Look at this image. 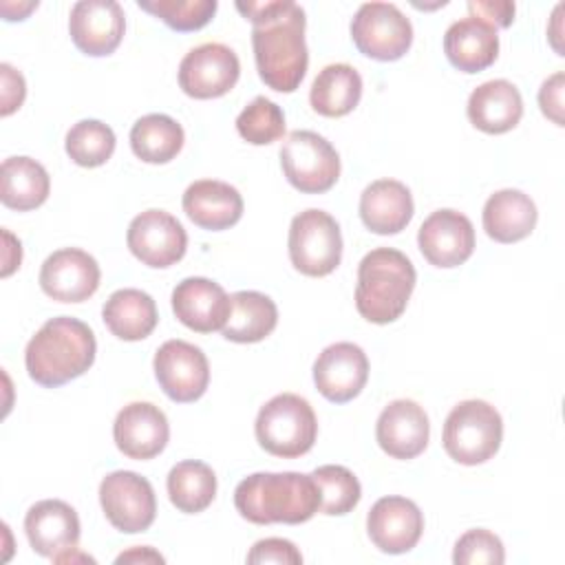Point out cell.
<instances>
[{"label":"cell","mask_w":565,"mask_h":565,"mask_svg":"<svg viewBox=\"0 0 565 565\" xmlns=\"http://www.w3.org/2000/svg\"><path fill=\"white\" fill-rule=\"evenodd\" d=\"M362 97V77L351 64H329L324 66L309 93L311 108L322 117H344L349 115Z\"/></svg>","instance_id":"obj_30"},{"label":"cell","mask_w":565,"mask_h":565,"mask_svg":"<svg viewBox=\"0 0 565 565\" xmlns=\"http://www.w3.org/2000/svg\"><path fill=\"white\" fill-rule=\"evenodd\" d=\"M51 179L42 163L31 157H9L2 161V205L18 212L40 207L49 199Z\"/></svg>","instance_id":"obj_31"},{"label":"cell","mask_w":565,"mask_h":565,"mask_svg":"<svg viewBox=\"0 0 565 565\" xmlns=\"http://www.w3.org/2000/svg\"><path fill=\"white\" fill-rule=\"evenodd\" d=\"M168 497L179 512H203L216 497L214 470L196 459H185L172 466L168 472Z\"/></svg>","instance_id":"obj_33"},{"label":"cell","mask_w":565,"mask_h":565,"mask_svg":"<svg viewBox=\"0 0 565 565\" xmlns=\"http://www.w3.org/2000/svg\"><path fill=\"white\" fill-rule=\"evenodd\" d=\"M163 563V556L152 547H132L130 552H121L115 563Z\"/></svg>","instance_id":"obj_44"},{"label":"cell","mask_w":565,"mask_h":565,"mask_svg":"<svg viewBox=\"0 0 565 565\" xmlns=\"http://www.w3.org/2000/svg\"><path fill=\"white\" fill-rule=\"evenodd\" d=\"M289 260L311 278L329 276L342 258V234L338 221L324 210H305L289 225Z\"/></svg>","instance_id":"obj_7"},{"label":"cell","mask_w":565,"mask_h":565,"mask_svg":"<svg viewBox=\"0 0 565 565\" xmlns=\"http://www.w3.org/2000/svg\"><path fill=\"white\" fill-rule=\"evenodd\" d=\"M126 243L137 260L154 269H166L183 258L188 234L166 210H146L130 221Z\"/></svg>","instance_id":"obj_13"},{"label":"cell","mask_w":565,"mask_h":565,"mask_svg":"<svg viewBox=\"0 0 565 565\" xmlns=\"http://www.w3.org/2000/svg\"><path fill=\"white\" fill-rule=\"evenodd\" d=\"M256 439L274 457L296 459L309 452L318 437V419L311 404L296 393H280L260 406Z\"/></svg>","instance_id":"obj_5"},{"label":"cell","mask_w":565,"mask_h":565,"mask_svg":"<svg viewBox=\"0 0 565 565\" xmlns=\"http://www.w3.org/2000/svg\"><path fill=\"white\" fill-rule=\"evenodd\" d=\"M470 18H477L490 26H510L514 20V2L508 0H470Z\"/></svg>","instance_id":"obj_41"},{"label":"cell","mask_w":565,"mask_h":565,"mask_svg":"<svg viewBox=\"0 0 565 565\" xmlns=\"http://www.w3.org/2000/svg\"><path fill=\"white\" fill-rule=\"evenodd\" d=\"M417 245L430 265L459 267L475 252V227L466 214L444 207L422 223Z\"/></svg>","instance_id":"obj_15"},{"label":"cell","mask_w":565,"mask_h":565,"mask_svg":"<svg viewBox=\"0 0 565 565\" xmlns=\"http://www.w3.org/2000/svg\"><path fill=\"white\" fill-rule=\"evenodd\" d=\"M172 311L188 329L212 333L227 322L230 296L218 282L203 276H190L172 289Z\"/></svg>","instance_id":"obj_22"},{"label":"cell","mask_w":565,"mask_h":565,"mask_svg":"<svg viewBox=\"0 0 565 565\" xmlns=\"http://www.w3.org/2000/svg\"><path fill=\"white\" fill-rule=\"evenodd\" d=\"M154 377L161 391L179 404H188L199 399L210 384V364L205 353L185 342V340H168L163 342L152 360Z\"/></svg>","instance_id":"obj_12"},{"label":"cell","mask_w":565,"mask_h":565,"mask_svg":"<svg viewBox=\"0 0 565 565\" xmlns=\"http://www.w3.org/2000/svg\"><path fill=\"white\" fill-rule=\"evenodd\" d=\"M415 205L411 190L395 179H380L364 188L360 196L362 223L382 236L402 232L413 218Z\"/></svg>","instance_id":"obj_25"},{"label":"cell","mask_w":565,"mask_h":565,"mask_svg":"<svg viewBox=\"0 0 565 565\" xmlns=\"http://www.w3.org/2000/svg\"><path fill=\"white\" fill-rule=\"evenodd\" d=\"M68 31L82 53L90 57L110 55L126 31L124 9L115 0H79L71 9Z\"/></svg>","instance_id":"obj_14"},{"label":"cell","mask_w":565,"mask_h":565,"mask_svg":"<svg viewBox=\"0 0 565 565\" xmlns=\"http://www.w3.org/2000/svg\"><path fill=\"white\" fill-rule=\"evenodd\" d=\"M369 380V360L362 347L335 342L322 349L313 362V382L322 397L333 404L351 402Z\"/></svg>","instance_id":"obj_17"},{"label":"cell","mask_w":565,"mask_h":565,"mask_svg":"<svg viewBox=\"0 0 565 565\" xmlns=\"http://www.w3.org/2000/svg\"><path fill=\"white\" fill-rule=\"evenodd\" d=\"M236 130L252 146L274 143L285 135V115L278 104L258 95L236 117Z\"/></svg>","instance_id":"obj_36"},{"label":"cell","mask_w":565,"mask_h":565,"mask_svg":"<svg viewBox=\"0 0 565 565\" xmlns=\"http://www.w3.org/2000/svg\"><path fill=\"white\" fill-rule=\"evenodd\" d=\"M563 82H565V75L558 71L552 77H547L539 90L541 113L547 119H552L556 126H563Z\"/></svg>","instance_id":"obj_42"},{"label":"cell","mask_w":565,"mask_h":565,"mask_svg":"<svg viewBox=\"0 0 565 565\" xmlns=\"http://www.w3.org/2000/svg\"><path fill=\"white\" fill-rule=\"evenodd\" d=\"M366 532L384 554L411 552L424 532V514L406 497H382L366 516Z\"/></svg>","instance_id":"obj_18"},{"label":"cell","mask_w":565,"mask_h":565,"mask_svg":"<svg viewBox=\"0 0 565 565\" xmlns=\"http://www.w3.org/2000/svg\"><path fill=\"white\" fill-rule=\"evenodd\" d=\"M115 132L99 119H82L66 132V154L82 168L104 166L115 152Z\"/></svg>","instance_id":"obj_34"},{"label":"cell","mask_w":565,"mask_h":565,"mask_svg":"<svg viewBox=\"0 0 565 565\" xmlns=\"http://www.w3.org/2000/svg\"><path fill=\"white\" fill-rule=\"evenodd\" d=\"M102 318L108 331L126 342L148 338L159 320L152 296L132 287L117 289L115 294H110L104 302Z\"/></svg>","instance_id":"obj_28"},{"label":"cell","mask_w":565,"mask_h":565,"mask_svg":"<svg viewBox=\"0 0 565 565\" xmlns=\"http://www.w3.org/2000/svg\"><path fill=\"white\" fill-rule=\"evenodd\" d=\"M99 503L110 525L126 534L143 532L157 516L150 481L132 470H115L99 483Z\"/></svg>","instance_id":"obj_10"},{"label":"cell","mask_w":565,"mask_h":565,"mask_svg":"<svg viewBox=\"0 0 565 565\" xmlns=\"http://www.w3.org/2000/svg\"><path fill=\"white\" fill-rule=\"evenodd\" d=\"M0 77H2V88H0V115L9 117L11 113H15L26 95V84L20 71H15L11 64H0Z\"/></svg>","instance_id":"obj_40"},{"label":"cell","mask_w":565,"mask_h":565,"mask_svg":"<svg viewBox=\"0 0 565 565\" xmlns=\"http://www.w3.org/2000/svg\"><path fill=\"white\" fill-rule=\"evenodd\" d=\"M183 212L201 230L221 232L241 221L243 196L225 181L201 179L183 192Z\"/></svg>","instance_id":"obj_23"},{"label":"cell","mask_w":565,"mask_h":565,"mask_svg":"<svg viewBox=\"0 0 565 565\" xmlns=\"http://www.w3.org/2000/svg\"><path fill=\"white\" fill-rule=\"evenodd\" d=\"M444 53L455 68L479 73L499 55L497 29L477 18L457 20L444 33Z\"/></svg>","instance_id":"obj_26"},{"label":"cell","mask_w":565,"mask_h":565,"mask_svg":"<svg viewBox=\"0 0 565 565\" xmlns=\"http://www.w3.org/2000/svg\"><path fill=\"white\" fill-rule=\"evenodd\" d=\"M503 439V419L499 411L483 399L459 402L444 422V450L463 466H477L492 459Z\"/></svg>","instance_id":"obj_6"},{"label":"cell","mask_w":565,"mask_h":565,"mask_svg":"<svg viewBox=\"0 0 565 565\" xmlns=\"http://www.w3.org/2000/svg\"><path fill=\"white\" fill-rule=\"evenodd\" d=\"M320 490V512L329 516H342L351 512L362 497V486L358 477L338 463L320 466L311 472Z\"/></svg>","instance_id":"obj_35"},{"label":"cell","mask_w":565,"mask_h":565,"mask_svg":"<svg viewBox=\"0 0 565 565\" xmlns=\"http://www.w3.org/2000/svg\"><path fill=\"white\" fill-rule=\"evenodd\" d=\"M236 9L252 22V46L260 79L278 90L294 93L309 64L305 44V11L291 0H249Z\"/></svg>","instance_id":"obj_1"},{"label":"cell","mask_w":565,"mask_h":565,"mask_svg":"<svg viewBox=\"0 0 565 565\" xmlns=\"http://www.w3.org/2000/svg\"><path fill=\"white\" fill-rule=\"evenodd\" d=\"M79 516L60 499H44L29 508L24 516V532L33 552L55 561L57 556L77 550Z\"/></svg>","instance_id":"obj_20"},{"label":"cell","mask_w":565,"mask_h":565,"mask_svg":"<svg viewBox=\"0 0 565 565\" xmlns=\"http://www.w3.org/2000/svg\"><path fill=\"white\" fill-rule=\"evenodd\" d=\"M249 565H263V563H278V565H300L302 554L298 547L287 539H260L252 545L247 554Z\"/></svg>","instance_id":"obj_39"},{"label":"cell","mask_w":565,"mask_h":565,"mask_svg":"<svg viewBox=\"0 0 565 565\" xmlns=\"http://www.w3.org/2000/svg\"><path fill=\"white\" fill-rule=\"evenodd\" d=\"M415 267L406 254L393 247L369 252L358 267L355 309L373 324L397 320L415 289Z\"/></svg>","instance_id":"obj_4"},{"label":"cell","mask_w":565,"mask_h":565,"mask_svg":"<svg viewBox=\"0 0 565 565\" xmlns=\"http://www.w3.org/2000/svg\"><path fill=\"white\" fill-rule=\"evenodd\" d=\"M278 324L276 302L260 291H236L230 296V316L223 338L238 344L265 340Z\"/></svg>","instance_id":"obj_29"},{"label":"cell","mask_w":565,"mask_h":565,"mask_svg":"<svg viewBox=\"0 0 565 565\" xmlns=\"http://www.w3.org/2000/svg\"><path fill=\"white\" fill-rule=\"evenodd\" d=\"M280 166L287 181L305 194L331 190L340 177L335 148L318 132L294 130L280 148Z\"/></svg>","instance_id":"obj_8"},{"label":"cell","mask_w":565,"mask_h":565,"mask_svg":"<svg viewBox=\"0 0 565 565\" xmlns=\"http://www.w3.org/2000/svg\"><path fill=\"white\" fill-rule=\"evenodd\" d=\"M430 437L426 411L413 399H395L377 417L375 439L393 459H415Z\"/></svg>","instance_id":"obj_21"},{"label":"cell","mask_w":565,"mask_h":565,"mask_svg":"<svg viewBox=\"0 0 565 565\" xmlns=\"http://www.w3.org/2000/svg\"><path fill=\"white\" fill-rule=\"evenodd\" d=\"M137 4L181 33L203 29L218 7L216 0H139Z\"/></svg>","instance_id":"obj_37"},{"label":"cell","mask_w":565,"mask_h":565,"mask_svg":"<svg viewBox=\"0 0 565 565\" xmlns=\"http://www.w3.org/2000/svg\"><path fill=\"white\" fill-rule=\"evenodd\" d=\"M97 260L77 247H64L53 252L40 269L42 291L57 302H84L99 287Z\"/></svg>","instance_id":"obj_16"},{"label":"cell","mask_w":565,"mask_h":565,"mask_svg":"<svg viewBox=\"0 0 565 565\" xmlns=\"http://www.w3.org/2000/svg\"><path fill=\"white\" fill-rule=\"evenodd\" d=\"M95 333L86 322L57 316L46 320L29 340L24 364L35 384L55 388L84 375L95 362Z\"/></svg>","instance_id":"obj_3"},{"label":"cell","mask_w":565,"mask_h":565,"mask_svg":"<svg viewBox=\"0 0 565 565\" xmlns=\"http://www.w3.org/2000/svg\"><path fill=\"white\" fill-rule=\"evenodd\" d=\"M466 113L470 124L481 132L503 135L521 121L523 99L512 82L490 79L470 93Z\"/></svg>","instance_id":"obj_24"},{"label":"cell","mask_w":565,"mask_h":565,"mask_svg":"<svg viewBox=\"0 0 565 565\" xmlns=\"http://www.w3.org/2000/svg\"><path fill=\"white\" fill-rule=\"evenodd\" d=\"M234 505L256 525H298L320 512V490L311 475L254 472L236 486Z\"/></svg>","instance_id":"obj_2"},{"label":"cell","mask_w":565,"mask_h":565,"mask_svg":"<svg viewBox=\"0 0 565 565\" xmlns=\"http://www.w3.org/2000/svg\"><path fill=\"white\" fill-rule=\"evenodd\" d=\"M561 11H563V4H558L556 9H554V15H552V22H554V29L550 31V40H552V46L556 49V53L558 55H563V46L558 44V38H561V26H558V22H561Z\"/></svg>","instance_id":"obj_45"},{"label":"cell","mask_w":565,"mask_h":565,"mask_svg":"<svg viewBox=\"0 0 565 565\" xmlns=\"http://www.w3.org/2000/svg\"><path fill=\"white\" fill-rule=\"evenodd\" d=\"M539 212L521 190H499L483 205V230L497 243H516L532 234Z\"/></svg>","instance_id":"obj_27"},{"label":"cell","mask_w":565,"mask_h":565,"mask_svg":"<svg viewBox=\"0 0 565 565\" xmlns=\"http://www.w3.org/2000/svg\"><path fill=\"white\" fill-rule=\"evenodd\" d=\"M113 437L119 452H124L128 459H152L170 439L168 417L150 402H130L117 413Z\"/></svg>","instance_id":"obj_19"},{"label":"cell","mask_w":565,"mask_h":565,"mask_svg":"<svg viewBox=\"0 0 565 565\" xmlns=\"http://www.w3.org/2000/svg\"><path fill=\"white\" fill-rule=\"evenodd\" d=\"M241 75L236 53L221 42H205L185 53L179 64V86L188 97L214 99L234 88Z\"/></svg>","instance_id":"obj_11"},{"label":"cell","mask_w":565,"mask_h":565,"mask_svg":"<svg viewBox=\"0 0 565 565\" xmlns=\"http://www.w3.org/2000/svg\"><path fill=\"white\" fill-rule=\"evenodd\" d=\"M185 135L172 117L152 113L137 119L130 128V148L146 163H168L183 148Z\"/></svg>","instance_id":"obj_32"},{"label":"cell","mask_w":565,"mask_h":565,"mask_svg":"<svg viewBox=\"0 0 565 565\" xmlns=\"http://www.w3.org/2000/svg\"><path fill=\"white\" fill-rule=\"evenodd\" d=\"M351 40L362 55L377 62H393L411 49L413 26L395 4L366 2L351 20Z\"/></svg>","instance_id":"obj_9"},{"label":"cell","mask_w":565,"mask_h":565,"mask_svg":"<svg viewBox=\"0 0 565 565\" xmlns=\"http://www.w3.org/2000/svg\"><path fill=\"white\" fill-rule=\"evenodd\" d=\"M4 236V243H7V252H4V267H2V276L7 278L15 267H20V260H22V245L20 241H15L7 230L2 232Z\"/></svg>","instance_id":"obj_43"},{"label":"cell","mask_w":565,"mask_h":565,"mask_svg":"<svg viewBox=\"0 0 565 565\" xmlns=\"http://www.w3.org/2000/svg\"><path fill=\"white\" fill-rule=\"evenodd\" d=\"M505 561L503 543L490 530L477 527L461 534L455 543L452 563L455 565H501Z\"/></svg>","instance_id":"obj_38"}]
</instances>
